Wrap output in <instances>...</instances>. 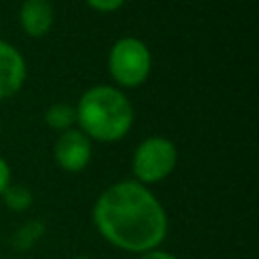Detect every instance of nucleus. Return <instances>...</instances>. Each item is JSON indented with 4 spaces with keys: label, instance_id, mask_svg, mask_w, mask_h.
<instances>
[{
    "label": "nucleus",
    "instance_id": "nucleus-1",
    "mask_svg": "<svg viewBox=\"0 0 259 259\" xmlns=\"http://www.w3.org/2000/svg\"><path fill=\"white\" fill-rule=\"evenodd\" d=\"M91 219L109 245L138 255L158 249L168 235L166 208L148 186L134 178L109 184L97 196Z\"/></svg>",
    "mask_w": 259,
    "mask_h": 259
},
{
    "label": "nucleus",
    "instance_id": "nucleus-2",
    "mask_svg": "<svg viewBox=\"0 0 259 259\" xmlns=\"http://www.w3.org/2000/svg\"><path fill=\"white\" fill-rule=\"evenodd\" d=\"M75 125L91 142H119L134 125V105L125 91L115 85H93L85 89L75 105Z\"/></svg>",
    "mask_w": 259,
    "mask_h": 259
},
{
    "label": "nucleus",
    "instance_id": "nucleus-3",
    "mask_svg": "<svg viewBox=\"0 0 259 259\" xmlns=\"http://www.w3.org/2000/svg\"><path fill=\"white\" fill-rule=\"evenodd\" d=\"M152 71V53L138 36L117 38L107 53V73L115 87L134 89L148 81Z\"/></svg>",
    "mask_w": 259,
    "mask_h": 259
},
{
    "label": "nucleus",
    "instance_id": "nucleus-4",
    "mask_svg": "<svg viewBox=\"0 0 259 259\" xmlns=\"http://www.w3.org/2000/svg\"><path fill=\"white\" fill-rule=\"evenodd\" d=\"M178 164V148L170 138L150 136L142 140L132 156L134 180L148 186L166 180Z\"/></svg>",
    "mask_w": 259,
    "mask_h": 259
},
{
    "label": "nucleus",
    "instance_id": "nucleus-5",
    "mask_svg": "<svg viewBox=\"0 0 259 259\" xmlns=\"http://www.w3.org/2000/svg\"><path fill=\"white\" fill-rule=\"evenodd\" d=\"M91 154H93V144L79 127L61 132L53 148L57 166L69 174L83 172L91 162Z\"/></svg>",
    "mask_w": 259,
    "mask_h": 259
},
{
    "label": "nucleus",
    "instance_id": "nucleus-6",
    "mask_svg": "<svg viewBox=\"0 0 259 259\" xmlns=\"http://www.w3.org/2000/svg\"><path fill=\"white\" fill-rule=\"evenodd\" d=\"M26 81V61L22 53L0 38V101L14 97Z\"/></svg>",
    "mask_w": 259,
    "mask_h": 259
},
{
    "label": "nucleus",
    "instance_id": "nucleus-7",
    "mask_svg": "<svg viewBox=\"0 0 259 259\" xmlns=\"http://www.w3.org/2000/svg\"><path fill=\"white\" fill-rule=\"evenodd\" d=\"M18 22L26 36H47L55 24V8L51 0H22L18 10Z\"/></svg>",
    "mask_w": 259,
    "mask_h": 259
},
{
    "label": "nucleus",
    "instance_id": "nucleus-8",
    "mask_svg": "<svg viewBox=\"0 0 259 259\" xmlns=\"http://www.w3.org/2000/svg\"><path fill=\"white\" fill-rule=\"evenodd\" d=\"M45 121H47L49 127L57 130L59 134L65 132V130L75 127V123H77L75 105H71V103H63V101H57V103L49 105V109L45 111Z\"/></svg>",
    "mask_w": 259,
    "mask_h": 259
},
{
    "label": "nucleus",
    "instance_id": "nucleus-9",
    "mask_svg": "<svg viewBox=\"0 0 259 259\" xmlns=\"http://www.w3.org/2000/svg\"><path fill=\"white\" fill-rule=\"evenodd\" d=\"M42 235H45V223L38 221V219H32V221L24 223L22 227H18V229L12 233L10 243H12V247H14L16 251L24 253V251H28L32 245H36Z\"/></svg>",
    "mask_w": 259,
    "mask_h": 259
},
{
    "label": "nucleus",
    "instance_id": "nucleus-10",
    "mask_svg": "<svg viewBox=\"0 0 259 259\" xmlns=\"http://www.w3.org/2000/svg\"><path fill=\"white\" fill-rule=\"evenodd\" d=\"M0 196H2L4 204L14 212H22V210L30 208V204H32V192L24 184H12L10 182Z\"/></svg>",
    "mask_w": 259,
    "mask_h": 259
},
{
    "label": "nucleus",
    "instance_id": "nucleus-11",
    "mask_svg": "<svg viewBox=\"0 0 259 259\" xmlns=\"http://www.w3.org/2000/svg\"><path fill=\"white\" fill-rule=\"evenodd\" d=\"M85 2L91 10L101 12V14H111L125 4V0H85Z\"/></svg>",
    "mask_w": 259,
    "mask_h": 259
},
{
    "label": "nucleus",
    "instance_id": "nucleus-12",
    "mask_svg": "<svg viewBox=\"0 0 259 259\" xmlns=\"http://www.w3.org/2000/svg\"><path fill=\"white\" fill-rule=\"evenodd\" d=\"M12 182V172H10V166L8 162L0 156V194L6 190V186Z\"/></svg>",
    "mask_w": 259,
    "mask_h": 259
},
{
    "label": "nucleus",
    "instance_id": "nucleus-13",
    "mask_svg": "<svg viewBox=\"0 0 259 259\" xmlns=\"http://www.w3.org/2000/svg\"><path fill=\"white\" fill-rule=\"evenodd\" d=\"M140 259H178V257H176L174 253H170V251H162V249L158 247V249H152V251L142 253Z\"/></svg>",
    "mask_w": 259,
    "mask_h": 259
},
{
    "label": "nucleus",
    "instance_id": "nucleus-14",
    "mask_svg": "<svg viewBox=\"0 0 259 259\" xmlns=\"http://www.w3.org/2000/svg\"><path fill=\"white\" fill-rule=\"evenodd\" d=\"M73 259H91V257H85V255H77V257H73Z\"/></svg>",
    "mask_w": 259,
    "mask_h": 259
},
{
    "label": "nucleus",
    "instance_id": "nucleus-15",
    "mask_svg": "<svg viewBox=\"0 0 259 259\" xmlns=\"http://www.w3.org/2000/svg\"><path fill=\"white\" fill-rule=\"evenodd\" d=\"M0 132H2V119H0Z\"/></svg>",
    "mask_w": 259,
    "mask_h": 259
}]
</instances>
